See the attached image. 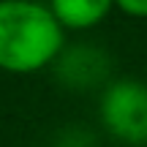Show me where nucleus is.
Listing matches in <instances>:
<instances>
[{"mask_svg": "<svg viewBox=\"0 0 147 147\" xmlns=\"http://www.w3.org/2000/svg\"><path fill=\"white\" fill-rule=\"evenodd\" d=\"M115 5L128 16L136 19H147V0H115Z\"/></svg>", "mask_w": 147, "mask_h": 147, "instance_id": "20e7f679", "label": "nucleus"}, {"mask_svg": "<svg viewBox=\"0 0 147 147\" xmlns=\"http://www.w3.org/2000/svg\"><path fill=\"white\" fill-rule=\"evenodd\" d=\"M65 30L41 0H0V68L36 74L55 63Z\"/></svg>", "mask_w": 147, "mask_h": 147, "instance_id": "f257e3e1", "label": "nucleus"}, {"mask_svg": "<svg viewBox=\"0 0 147 147\" xmlns=\"http://www.w3.org/2000/svg\"><path fill=\"white\" fill-rule=\"evenodd\" d=\"M115 0H49V11L63 30H90L109 16Z\"/></svg>", "mask_w": 147, "mask_h": 147, "instance_id": "7ed1b4c3", "label": "nucleus"}, {"mask_svg": "<svg viewBox=\"0 0 147 147\" xmlns=\"http://www.w3.org/2000/svg\"><path fill=\"white\" fill-rule=\"evenodd\" d=\"M98 115L104 128L115 139L147 147V82L142 79H117L101 93Z\"/></svg>", "mask_w": 147, "mask_h": 147, "instance_id": "f03ea898", "label": "nucleus"}]
</instances>
